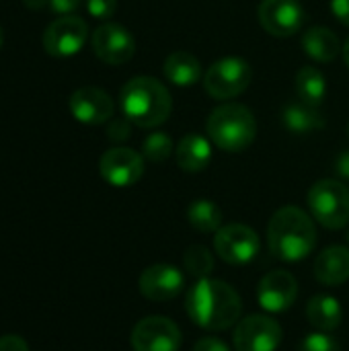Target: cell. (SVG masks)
Listing matches in <instances>:
<instances>
[{"label":"cell","mask_w":349,"mask_h":351,"mask_svg":"<svg viewBox=\"0 0 349 351\" xmlns=\"http://www.w3.org/2000/svg\"><path fill=\"white\" fill-rule=\"evenodd\" d=\"M298 351H341L337 341L333 337H329L327 333H311L302 339Z\"/></svg>","instance_id":"obj_27"},{"label":"cell","mask_w":349,"mask_h":351,"mask_svg":"<svg viewBox=\"0 0 349 351\" xmlns=\"http://www.w3.org/2000/svg\"><path fill=\"white\" fill-rule=\"evenodd\" d=\"M82 0H49V8L60 14V16H66V14H72L78 6H80Z\"/></svg>","instance_id":"obj_32"},{"label":"cell","mask_w":349,"mask_h":351,"mask_svg":"<svg viewBox=\"0 0 349 351\" xmlns=\"http://www.w3.org/2000/svg\"><path fill=\"white\" fill-rule=\"evenodd\" d=\"M251 66L243 58H222L204 74V86L210 97L226 101L243 95L251 84Z\"/></svg>","instance_id":"obj_6"},{"label":"cell","mask_w":349,"mask_h":351,"mask_svg":"<svg viewBox=\"0 0 349 351\" xmlns=\"http://www.w3.org/2000/svg\"><path fill=\"white\" fill-rule=\"evenodd\" d=\"M335 171H337V175H339L341 179H348L349 181V150L339 154V158H337V162H335Z\"/></svg>","instance_id":"obj_34"},{"label":"cell","mask_w":349,"mask_h":351,"mask_svg":"<svg viewBox=\"0 0 349 351\" xmlns=\"http://www.w3.org/2000/svg\"><path fill=\"white\" fill-rule=\"evenodd\" d=\"M68 107L72 117L84 125H101L109 121L115 111L113 99L97 86H82L74 90L70 95Z\"/></svg>","instance_id":"obj_15"},{"label":"cell","mask_w":349,"mask_h":351,"mask_svg":"<svg viewBox=\"0 0 349 351\" xmlns=\"http://www.w3.org/2000/svg\"><path fill=\"white\" fill-rule=\"evenodd\" d=\"M142 154L146 160L160 165L165 162L171 154H173V140L171 136H167L165 132H152L144 138L142 144Z\"/></svg>","instance_id":"obj_26"},{"label":"cell","mask_w":349,"mask_h":351,"mask_svg":"<svg viewBox=\"0 0 349 351\" xmlns=\"http://www.w3.org/2000/svg\"><path fill=\"white\" fill-rule=\"evenodd\" d=\"M193 351H232L222 339L218 337H204L200 341H195Z\"/></svg>","instance_id":"obj_31"},{"label":"cell","mask_w":349,"mask_h":351,"mask_svg":"<svg viewBox=\"0 0 349 351\" xmlns=\"http://www.w3.org/2000/svg\"><path fill=\"white\" fill-rule=\"evenodd\" d=\"M163 74L175 86H193L202 78V64L193 53L179 49L167 56Z\"/></svg>","instance_id":"obj_19"},{"label":"cell","mask_w":349,"mask_h":351,"mask_svg":"<svg viewBox=\"0 0 349 351\" xmlns=\"http://www.w3.org/2000/svg\"><path fill=\"white\" fill-rule=\"evenodd\" d=\"M257 16L269 35L292 37L302 29L304 8L298 0H261Z\"/></svg>","instance_id":"obj_13"},{"label":"cell","mask_w":349,"mask_h":351,"mask_svg":"<svg viewBox=\"0 0 349 351\" xmlns=\"http://www.w3.org/2000/svg\"><path fill=\"white\" fill-rule=\"evenodd\" d=\"M119 107L125 119L138 128H158L173 109L169 88L152 76H136L128 80L119 93Z\"/></svg>","instance_id":"obj_3"},{"label":"cell","mask_w":349,"mask_h":351,"mask_svg":"<svg viewBox=\"0 0 349 351\" xmlns=\"http://www.w3.org/2000/svg\"><path fill=\"white\" fill-rule=\"evenodd\" d=\"M282 121L288 132L296 136H304L311 132H319L325 128V119L319 113V107H311L306 103H290L282 111Z\"/></svg>","instance_id":"obj_22"},{"label":"cell","mask_w":349,"mask_h":351,"mask_svg":"<svg viewBox=\"0 0 349 351\" xmlns=\"http://www.w3.org/2000/svg\"><path fill=\"white\" fill-rule=\"evenodd\" d=\"M302 49L304 53L315 60V62H331L339 56L341 51V43L337 39V35L327 29V27H311L304 35H302Z\"/></svg>","instance_id":"obj_21"},{"label":"cell","mask_w":349,"mask_h":351,"mask_svg":"<svg viewBox=\"0 0 349 351\" xmlns=\"http://www.w3.org/2000/svg\"><path fill=\"white\" fill-rule=\"evenodd\" d=\"M284 331L278 321L267 315H251L237 323L234 351H276L282 343Z\"/></svg>","instance_id":"obj_8"},{"label":"cell","mask_w":349,"mask_h":351,"mask_svg":"<svg viewBox=\"0 0 349 351\" xmlns=\"http://www.w3.org/2000/svg\"><path fill=\"white\" fill-rule=\"evenodd\" d=\"M214 249L224 263L247 265L259 255L261 241L259 234L247 224H226L216 232Z\"/></svg>","instance_id":"obj_7"},{"label":"cell","mask_w":349,"mask_h":351,"mask_svg":"<svg viewBox=\"0 0 349 351\" xmlns=\"http://www.w3.org/2000/svg\"><path fill=\"white\" fill-rule=\"evenodd\" d=\"M99 173L113 187L136 185L144 175V156L125 146L109 148L99 160Z\"/></svg>","instance_id":"obj_11"},{"label":"cell","mask_w":349,"mask_h":351,"mask_svg":"<svg viewBox=\"0 0 349 351\" xmlns=\"http://www.w3.org/2000/svg\"><path fill=\"white\" fill-rule=\"evenodd\" d=\"M185 311L197 327L208 331H226L241 321L243 300L230 284L204 278L189 288L185 296Z\"/></svg>","instance_id":"obj_1"},{"label":"cell","mask_w":349,"mask_h":351,"mask_svg":"<svg viewBox=\"0 0 349 351\" xmlns=\"http://www.w3.org/2000/svg\"><path fill=\"white\" fill-rule=\"evenodd\" d=\"M206 130L212 144L222 152H243L257 136V121L249 107L224 103L210 113Z\"/></svg>","instance_id":"obj_4"},{"label":"cell","mask_w":349,"mask_h":351,"mask_svg":"<svg viewBox=\"0 0 349 351\" xmlns=\"http://www.w3.org/2000/svg\"><path fill=\"white\" fill-rule=\"evenodd\" d=\"M2 41H4V35H2V29H0V47H2Z\"/></svg>","instance_id":"obj_37"},{"label":"cell","mask_w":349,"mask_h":351,"mask_svg":"<svg viewBox=\"0 0 349 351\" xmlns=\"http://www.w3.org/2000/svg\"><path fill=\"white\" fill-rule=\"evenodd\" d=\"M183 269L195 280H204L214 271V255L202 245H191L183 253Z\"/></svg>","instance_id":"obj_25"},{"label":"cell","mask_w":349,"mask_h":351,"mask_svg":"<svg viewBox=\"0 0 349 351\" xmlns=\"http://www.w3.org/2000/svg\"><path fill=\"white\" fill-rule=\"evenodd\" d=\"M130 125H132V121H130V119H125V117H121V119H113V121L109 123V130H107L109 140H113V142H121V140H125V138L130 136Z\"/></svg>","instance_id":"obj_29"},{"label":"cell","mask_w":349,"mask_h":351,"mask_svg":"<svg viewBox=\"0 0 349 351\" xmlns=\"http://www.w3.org/2000/svg\"><path fill=\"white\" fill-rule=\"evenodd\" d=\"M91 45L95 56L109 66L130 62L136 51V41L132 33L117 23H103L101 27H97L93 31Z\"/></svg>","instance_id":"obj_12"},{"label":"cell","mask_w":349,"mask_h":351,"mask_svg":"<svg viewBox=\"0 0 349 351\" xmlns=\"http://www.w3.org/2000/svg\"><path fill=\"white\" fill-rule=\"evenodd\" d=\"M88 37V25L74 14L58 16L43 31V49L53 58H70L82 49Z\"/></svg>","instance_id":"obj_9"},{"label":"cell","mask_w":349,"mask_h":351,"mask_svg":"<svg viewBox=\"0 0 349 351\" xmlns=\"http://www.w3.org/2000/svg\"><path fill=\"white\" fill-rule=\"evenodd\" d=\"M84 2H86L88 14L99 21L111 19L117 10V0H84Z\"/></svg>","instance_id":"obj_28"},{"label":"cell","mask_w":349,"mask_h":351,"mask_svg":"<svg viewBox=\"0 0 349 351\" xmlns=\"http://www.w3.org/2000/svg\"><path fill=\"white\" fill-rule=\"evenodd\" d=\"M177 165L187 173L204 171L212 160V140L200 134H187L179 140L175 148Z\"/></svg>","instance_id":"obj_18"},{"label":"cell","mask_w":349,"mask_h":351,"mask_svg":"<svg viewBox=\"0 0 349 351\" xmlns=\"http://www.w3.org/2000/svg\"><path fill=\"white\" fill-rule=\"evenodd\" d=\"M306 319L315 329H319L323 333H329V331H335L341 325L344 311H341V304H339V300L335 296L319 294V296L309 300Z\"/></svg>","instance_id":"obj_20"},{"label":"cell","mask_w":349,"mask_h":351,"mask_svg":"<svg viewBox=\"0 0 349 351\" xmlns=\"http://www.w3.org/2000/svg\"><path fill=\"white\" fill-rule=\"evenodd\" d=\"M315 278L325 286H341L349 280V249L329 247L315 259Z\"/></svg>","instance_id":"obj_17"},{"label":"cell","mask_w":349,"mask_h":351,"mask_svg":"<svg viewBox=\"0 0 349 351\" xmlns=\"http://www.w3.org/2000/svg\"><path fill=\"white\" fill-rule=\"evenodd\" d=\"M47 4H49V0H25V6H29L33 10H39V8H43Z\"/></svg>","instance_id":"obj_35"},{"label":"cell","mask_w":349,"mask_h":351,"mask_svg":"<svg viewBox=\"0 0 349 351\" xmlns=\"http://www.w3.org/2000/svg\"><path fill=\"white\" fill-rule=\"evenodd\" d=\"M341 53H344V60H346V64H348V68H349V37L346 39L344 47H341Z\"/></svg>","instance_id":"obj_36"},{"label":"cell","mask_w":349,"mask_h":351,"mask_svg":"<svg viewBox=\"0 0 349 351\" xmlns=\"http://www.w3.org/2000/svg\"><path fill=\"white\" fill-rule=\"evenodd\" d=\"M267 243L269 251L282 259V261H302L306 259L317 245V228L313 218L296 208V206H286L280 208L267 228Z\"/></svg>","instance_id":"obj_2"},{"label":"cell","mask_w":349,"mask_h":351,"mask_svg":"<svg viewBox=\"0 0 349 351\" xmlns=\"http://www.w3.org/2000/svg\"><path fill=\"white\" fill-rule=\"evenodd\" d=\"M331 12L339 23L349 27V0H331Z\"/></svg>","instance_id":"obj_33"},{"label":"cell","mask_w":349,"mask_h":351,"mask_svg":"<svg viewBox=\"0 0 349 351\" xmlns=\"http://www.w3.org/2000/svg\"><path fill=\"white\" fill-rule=\"evenodd\" d=\"M138 286H140V294L146 300L167 302V300L177 298L183 292L185 278L179 267L167 265V263H156L142 271Z\"/></svg>","instance_id":"obj_14"},{"label":"cell","mask_w":349,"mask_h":351,"mask_svg":"<svg viewBox=\"0 0 349 351\" xmlns=\"http://www.w3.org/2000/svg\"><path fill=\"white\" fill-rule=\"evenodd\" d=\"M187 220L197 232L204 234L218 232L222 228V212L210 199H195L187 210Z\"/></svg>","instance_id":"obj_24"},{"label":"cell","mask_w":349,"mask_h":351,"mask_svg":"<svg viewBox=\"0 0 349 351\" xmlns=\"http://www.w3.org/2000/svg\"><path fill=\"white\" fill-rule=\"evenodd\" d=\"M298 296V282L290 271L276 269L261 278L257 288L259 306L267 313H284L288 311Z\"/></svg>","instance_id":"obj_16"},{"label":"cell","mask_w":349,"mask_h":351,"mask_svg":"<svg viewBox=\"0 0 349 351\" xmlns=\"http://www.w3.org/2000/svg\"><path fill=\"white\" fill-rule=\"evenodd\" d=\"M309 208L319 224L329 230H341L349 222V189L341 181L323 179L309 191Z\"/></svg>","instance_id":"obj_5"},{"label":"cell","mask_w":349,"mask_h":351,"mask_svg":"<svg viewBox=\"0 0 349 351\" xmlns=\"http://www.w3.org/2000/svg\"><path fill=\"white\" fill-rule=\"evenodd\" d=\"M348 241H349V232H348Z\"/></svg>","instance_id":"obj_39"},{"label":"cell","mask_w":349,"mask_h":351,"mask_svg":"<svg viewBox=\"0 0 349 351\" xmlns=\"http://www.w3.org/2000/svg\"><path fill=\"white\" fill-rule=\"evenodd\" d=\"M348 136H349V123H348Z\"/></svg>","instance_id":"obj_38"},{"label":"cell","mask_w":349,"mask_h":351,"mask_svg":"<svg viewBox=\"0 0 349 351\" xmlns=\"http://www.w3.org/2000/svg\"><path fill=\"white\" fill-rule=\"evenodd\" d=\"M134 351H179L181 331L167 317H146L132 329Z\"/></svg>","instance_id":"obj_10"},{"label":"cell","mask_w":349,"mask_h":351,"mask_svg":"<svg viewBox=\"0 0 349 351\" xmlns=\"http://www.w3.org/2000/svg\"><path fill=\"white\" fill-rule=\"evenodd\" d=\"M0 351H29V343L21 335L0 337Z\"/></svg>","instance_id":"obj_30"},{"label":"cell","mask_w":349,"mask_h":351,"mask_svg":"<svg viewBox=\"0 0 349 351\" xmlns=\"http://www.w3.org/2000/svg\"><path fill=\"white\" fill-rule=\"evenodd\" d=\"M298 99L311 107H319L327 97V80L323 72L315 66H302L296 74Z\"/></svg>","instance_id":"obj_23"}]
</instances>
